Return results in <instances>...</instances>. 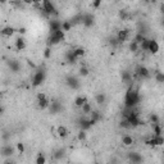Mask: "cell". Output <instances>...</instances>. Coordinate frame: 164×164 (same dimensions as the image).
I'll return each instance as SVG.
<instances>
[{
    "instance_id": "6da1fadb",
    "label": "cell",
    "mask_w": 164,
    "mask_h": 164,
    "mask_svg": "<svg viewBox=\"0 0 164 164\" xmlns=\"http://www.w3.org/2000/svg\"><path fill=\"white\" fill-rule=\"evenodd\" d=\"M140 100H141V96H140L139 89L131 85L126 92V96H124V106L128 108V109H135L140 104Z\"/></svg>"
},
{
    "instance_id": "7a4b0ae2",
    "label": "cell",
    "mask_w": 164,
    "mask_h": 164,
    "mask_svg": "<svg viewBox=\"0 0 164 164\" xmlns=\"http://www.w3.org/2000/svg\"><path fill=\"white\" fill-rule=\"evenodd\" d=\"M64 40V31H58V32H53L50 33L49 37H47V46H54V45H58L60 41Z\"/></svg>"
},
{
    "instance_id": "3957f363",
    "label": "cell",
    "mask_w": 164,
    "mask_h": 164,
    "mask_svg": "<svg viewBox=\"0 0 164 164\" xmlns=\"http://www.w3.org/2000/svg\"><path fill=\"white\" fill-rule=\"evenodd\" d=\"M42 7L40 8V10L44 13V16L46 17H50L53 14H57V9H55V5L51 1H49V0H44V1L41 3Z\"/></svg>"
},
{
    "instance_id": "277c9868",
    "label": "cell",
    "mask_w": 164,
    "mask_h": 164,
    "mask_svg": "<svg viewBox=\"0 0 164 164\" xmlns=\"http://www.w3.org/2000/svg\"><path fill=\"white\" fill-rule=\"evenodd\" d=\"M45 77H46V73L44 69L36 71V73L33 75V78H32V86L33 87H38V86L45 81Z\"/></svg>"
},
{
    "instance_id": "5b68a950",
    "label": "cell",
    "mask_w": 164,
    "mask_h": 164,
    "mask_svg": "<svg viewBox=\"0 0 164 164\" xmlns=\"http://www.w3.org/2000/svg\"><path fill=\"white\" fill-rule=\"evenodd\" d=\"M50 103L49 101V99L46 98V95L44 92H38L37 94V106L40 108V109H46V108H49L50 106Z\"/></svg>"
},
{
    "instance_id": "8992f818",
    "label": "cell",
    "mask_w": 164,
    "mask_h": 164,
    "mask_svg": "<svg viewBox=\"0 0 164 164\" xmlns=\"http://www.w3.org/2000/svg\"><path fill=\"white\" fill-rule=\"evenodd\" d=\"M135 76L137 78H141V80H148L150 77V71L145 66H139L135 71Z\"/></svg>"
},
{
    "instance_id": "52a82bcc",
    "label": "cell",
    "mask_w": 164,
    "mask_h": 164,
    "mask_svg": "<svg viewBox=\"0 0 164 164\" xmlns=\"http://www.w3.org/2000/svg\"><path fill=\"white\" fill-rule=\"evenodd\" d=\"M66 83H67L68 87L72 89V90H78L80 86H81L78 78L75 77V76H68L67 78H66Z\"/></svg>"
},
{
    "instance_id": "ba28073f",
    "label": "cell",
    "mask_w": 164,
    "mask_h": 164,
    "mask_svg": "<svg viewBox=\"0 0 164 164\" xmlns=\"http://www.w3.org/2000/svg\"><path fill=\"white\" fill-rule=\"evenodd\" d=\"M63 110V105L60 104L59 101H57V100H54V101H51L50 103V106H49V112L53 115H55V114H58V113H60V112Z\"/></svg>"
},
{
    "instance_id": "9c48e42d",
    "label": "cell",
    "mask_w": 164,
    "mask_h": 164,
    "mask_svg": "<svg viewBox=\"0 0 164 164\" xmlns=\"http://www.w3.org/2000/svg\"><path fill=\"white\" fill-rule=\"evenodd\" d=\"M62 26L63 22H60L58 19H51L50 23H49V27H50V33L53 32H58V31H62Z\"/></svg>"
},
{
    "instance_id": "30bf717a",
    "label": "cell",
    "mask_w": 164,
    "mask_h": 164,
    "mask_svg": "<svg viewBox=\"0 0 164 164\" xmlns=\"http://www.w3.org/2000/svg\"><path fill=\"white\" fill-rule=\"evenodd\" d=\"M129 37V30L128 28H123L120 30V31H118V35H117V40L119 44H123L124 41H127Z\"/></svg>"
},
{
    "instance_id": "8fae6325",
    "label": "cell",
    "mask_w": 164,
    "mask_h": 164,
    "mask_svg": "<svg viewBox=\"0 0 164 164\" xmlns=\"http://www.w3.org/2000/svg\"><path fill=\"white\" fill-rule=\"evenodd\" d=\"M128 160L131 162L132 164H141L142 157H141V154H139V153L131 151V153H128Z\"/></svg>"
},
{
    "instance_id": "7c38bea8",
    "label": "cell",
    "mask_w": 164,
    "mask_h": 164,
    "mask_svg": "<svg viewBox=\"0 0 164 164\" xmlns=\"http://www.w3.org/2000/svg\"><path fill=\"white\" fill-rule=\"evenodd\" d=\"M14 154V148L12 145H4L1 148V155L4 158H10Z\"/></svg>"
},
{
    "instance_id": "4fadbf2b",
    "label": "cell",
    "mask_w": 164,
    "mask_h": 164,
    "mask_svg": "<svg viewBox=\"0 0 164 164\" xmlns=\"http://www.w3.org/2000/svg\"><path fill=\"white\" fill-rule=\"evenodd\" d=\"M120 78H122V82L123 83H126V85H129L131 86L132 83H133V77H132V75L129 73L128 71H123L122 72V75H120Z\"/></svg>"
},
{
    "instance_id": "5bb4252c",
    "label": "cell",
    "mask_w": 164,
    "mask_h": 164,
    "mask_svg": "<svg viewBox=\"0 0 164 164\" xmlns=\"http://www.w3.org/2000/svg\"><path fill=\"white\" fill-rule=\"evenodd\" d=\"M94 23H95V17L91 13L83 14V26H86V27H92Z\"/></svg>"
},
{
    "instance_id": "9a60e30c",
    "label": "cell",
    "mask_w": 164,
    "mask_h": 164,
    "mask_svg": "<svg viewBox=\"0 0 164 164\" xmlns=\"http://www.w3.org/2000/svg\"><path fill=\"white\" fill-rule=\"evenodd\" d=\"M80 127L82 131H87V129H90L92 127V123H91V120H90V118H81L80 119Z\"/></svg>"
},
{
    "instance_id": "2e32d148",
    "label": "cell",
    "mask_w": 164,
    "mask_h": 164,
    "mask_svg": "<svg viewBox=\"0 0 164 164\" xmlns=\"http://www.w3.org/2000/svg\"><path fill=\"white\" fill-rule=\"evenodd\" d=\"M159 49H160V46H159L158 41L157 40H150V46H149V53L150 54H158L159 53Z\"/></svg>"
},
{
    "instance_id": "e0dca14e",
    "label": "cell",
    "mask_w": 164,
    "mask_h": 164,
    "mask_svg": "<svg viewBox=\"0 0 164 164\" xmlns=\"http://www.w3.org/2000/svg\"><path fill=\"white\" fill-rule=\"evenodd\" d=\"M64 57H66V62L69 63V64H76L77 63V59H78L75 54H73V50H68Z\"/></svg>"
},
{
    "instance_id": "ac0fdd59",
    "label": "cell",
    "mask_w": 164,
    "mask_h": 164,
    "mask_svg": "<svg viewBox=\"0 0 164 164\" xmlns=\"http://www.w3.org/2000/svg\"><path fill=\"white\" fill-rule=\"evenodd\" d=\"M100 119H103V115L100 114V112H98V110H92V113L90 114V120H91L92 126H94V124H96Z\"/></svg>"
},
{
    "instance_id": "d6986e66",
    "label": "cell",
    "mask_w": 164,
    "mask_h": 164,
    "mask_svg": "<svg viewBox=\"0 0 164 164\" xmlns=\"http://www.w3.org/2000/svg\"><path fill=\"white\" fill-rule=\"evenodd\" d=\"M16 49L18 50V51H21V50H23V49H26V40L23 37H17L16 38Z\"/></svg>"
},
{
    "instance_id": "ffe728a7",
    "label": "cell",
    "mask_w": 164,
    "mask_h": 164,
    "mask_svg": "<svg viewBox=\"0 0 164 164\" xmlns=\"http://www.w3.org/2000/svg\"><path fill=\"white\" fill-rule=\"evenodd\" d=\"M8 66H9L10 71L14 72V73H17V72L21 71V64H19V62H17V60H9Z\"/></svg>"
},
{
    "instance_id": "44dd1931",
    "label": "cell",
    "mask_w": 164,
    "mask_h": 164,
    "mask_svg": "<svg viewBox=\"0 0 164 164\" xmlns=\"http://www.w3.org/2000/svg\"><path fill=\"white\" fill-rule=\"evenodd\" d=\"M14 32H16V30L13 27H10V26H7V27H4L1 30V35L5 36V37H12L14 35Z\"/></svg>"
},
{
    "instance_id": "7402d4cb",
    "label": "cell",
    "mask_w": 164,
    "mask_h": 164,
    "mask_svg": "<svg viewBox=\"0 0 164 164\" xmlns=\"http://www.w3.org/2000/svg\"><path fill=\"white\" fill-rule=\"evenodd\" d=\"M81 113L83 114V115H90L92 113V106H91V104L87 101V103H85L83 104V106L81 108Z\"/></svg>"
},
{
    "instance_id": "603a6c76",
    "label": "cell",
    "mask_w": 164,
    "mask_h": 164,
    "mask_svg": "<svg viewBox=\"0 0 164 164\" xmlns=\"http://www.w3.org/2000/svg\"><path fill=\"white\" fill-rule=\"evenodd\" d=\"M53 157H54L55 160H62V159L66 157V149H62V148H60V149H58V150H55Z\"/></svg>"
},
{
    "instance_id": "cb8c5ba5",
    "label": "cell",
    "mask_w": 164,
    "mask_h": 164,
    "mask_svg": "<svg viewBox=\"0 0 164 164\" xmlns=\"http://www.w3.org/2000/svg\"><path fill=\"white\" fill-rule=\"evenodd\" d=\"M57 133H58V136L60 137V139H66L69 132H68L67 127H64V126H59V127L57 128Z\"/></svg>"
},
{
    "instance_id": "d4e9b609",
    "label": "cell",
    "mask_w": 164,
    "mask_h": 164,
    "mask_svg": "<svg viewBox=\"0 0 164 164\" xmlns=\"http://www.w3.org/2000/svg\"><path fill=\"white\" fill-rule=\"evenodd\" d=\"M122 144H123L124 146H132L133 144H135V140H133L132 136L124 135V136L122 137Z\"/></svg>"
},
{
    "instance_id": "484cf974",
    "label": "cell",
    "mask_w": 164,
    "mask_h": 164,
    "mask_svg": "<svg viewBox=\"0 0 164 164\" xmlns=\"http://www.w3.org/2000/svg\"><path fill=\"white\" fill-rule=\"evenodd\" d=\"M85 103H87V99H86V96H77L76 100H75V105L77 108H82Z\"/></svg>"
},
{
    "instance_id": "4316f807",
    "label": "cell",
    "mask_w": 164,
    "mask_h": 164,
    "mask_svg": "<svg viewBox=\"0 0 164 164\" xmlns=\"http://www.w3.org/2000/svg\"><path fill=\"white\" fill-rule=\"evenodd\" d=\"M149 46H150V40L148 37L144 38V41L140 44V50L142 51H149Z\"/></svg>"
},
{
    "instance_id": "83f0119b",
    "label": "cell",
    "mask_w": 164,
    "mask_h": 164,
    "mask_svg": "<svg viewBox=\"0 0 164 164\" xmlns=\"http://www.w3.org/2000/svg\"><path fill=\"white\" fill-rule=\"evenodd\" d=\"M96 103L99 105H103L105 103V100H106V96H105V94H103V92H100V94H98L96 95Z\"/></svg>"
},
{
    "instance_id": "f1b7e54d",
    "label": "cell",
    "mask_w": 164,
    "mask_h": 164,
    "mask_svg": "<svg viewBox=\"0 0 164 164\" xmlns=\"http://www.w3.org/2000/svg\"><path fill=\"white\" fill-rule=\"evenodd\" d=\"M85 49H82V47H76V49H73V54L76 55L77 58H82L85 55Z\"/></svg>"
},
{
    "instance_id": "f546056e",
    "label": "cell",
    "mask_w": 164,
    "mask_h": 164,
    "mask_svg": "<svg viewBox=\"0 0 164 164\" xmlns=\"http://www.w3.org/2000/svg\"><path fill=\"white\" fill-rule=\"evenodd\" d=\"M155 81L158 83H164V72H155Z\"/></svg>"
},
{
    "instance_id": "4dcf8cb0",
    "label": "cell",
    "mask_w": 164,
    "mask_h": 164,
    "mask_svg": "<svg viewBox=\"0 0 164 164\" xmlns=\"http://www.w3.org/2000/svg\"><path fill=\"white\" fill-rule=\"evenodd\" d=\"M129 50L132 51V53H137V51L140 50V45L137 44V42H135V41H131V44H129Z\"/></svg>"
},
{
    "instance_id": "1f68e13d",
    "label": "cell",
    "mask_w": 164,
    "mask_h": 164,
    "mask_svg": "<svg viewBox=\"0 0 164 164\" xmlns=\"http://www.w3.org/2000/svg\"><path fill=\"white\" fill-rule=\"evenodd\" d=\"M72 22L71 21H64L63 22V26H62V30L64 32H67V31H71V28H72Z\"/></svg>"
},
{
    "instance_id": "d6a6232c",
    "label": "cell",
    "mask_w": 164,
    "mask_h": 164,
    "mask_svg": "<svg viewBox=\"0 0 164 164\" xmlns=\"http://www.w3.org/2000/svg\"><path fill=\"white\" fill-rule=\"evenodd\" d=\"M153 129H154V136H162V127L160 124H153Z\"/></svg>"
},
{
    "instance_id": "836d02e7",
    "label": "cell",
    "mask_w": 164,
    "mask_h": 164,
    "mask_svg": "<svg viewBox=\"0 0 164 164\" xmlns=\"http://www.w3.org/2000/svg\"><path fill=\"white\" fill-rule=\"evenodd\" d=\"M145 37H146L145 35H142V33H140V32H137V33H136V36L133 37V41H135V42H137V44L140 45L141 42L144 41V38H145Z\"/></svg>"
},
{
    "instance_id": "e575fe53",
    "label": "cell",
    "mask_w": 164,
    "mask_h": 164,
    "mask_svg": "<svg viewBox=\"0 0 164 164\" xmlns=\"http://www.w3.org/2000/svg\"><path fill=\"white\" fill-rule=\"evenodd\" d=\"M36 164H46V158H45V155L40 153L37 155V158H36Z\"/></svg>"
},
{
    "instance_id": "d590c367",
    "label": "cell",
    "mask_w": 164,
    "mask_h": 164,
    "mask_svg": "<svg viewBox=\"0 0 164 164\" xmlns=\"http://www.w3.org/2000/svg\"><path fill=\"white\" fill-rule=\"evenodd\" d=\"M119 127H122V128H132L131 127V124H129V122H128V120L126 119V118H123L122 120H120V122H119Z\"/></svg>"
},
{
    "instance_id": "8d00e7d4",
    "label": "cell",
    "mask_w": 164,
    "mask_h": 164,
    "mask_svg": "<svg viewBox=\"0 0 164 164\" xmlns=\"http://www.w3.org/2000/svg\"><path fill=\"white\" fill-rule=\"evenodd\" d=\"M80 76H82V77H86V76H89V73H90V71H89V68L87 67H81L80 68Z\"/></svg>"
},
{
    "instance_id": "74e56055",
    "label": "cell",
    "mask_w": 164,
    "mask_h": 164,
    "mask_svg": "<svg viewBox=\"0 0 164 164\" xmlns=\"http://www.w3.org/2000/svg\"><path fill=\"white\" fill-rule=\"evenodd\" d=\"M44 58H45V59H50V58H51V47H50V46L45 47V50H44Z\"/></svg>"
},
{
    "instance_id": "f35d334b",
    "label": "cell",
    "mask_w": 164,
    "mask_h": 164,
    "mask_svg": "<svg viewBox=\"0 0 164 164\" xmlns=\"http://www.w3.org/2000/svg\"><path fill=\"white\" fill-rule=\"evenodd\" d=\"M86 137H87V135H86V131H81L78 132V135H77V139H78L80 141H85L86 140Z\"/></svg>"
},
{
    "instance_id": "ab89813d",
    "label": "cell",
    "mask_w": 164,
    "mask_h": 164,
    "mask_svg": "<svg viewBox=\"0 0 164 164\" xmlns=\"http://www.w3.org/2000/svg\"><path fill=\"white\" fill-rule=\"evenodd\" d=\"M150 122H151L153 124H157V123H159V117L155 113H153V114H150Z\"/></svg>"
},
{
    "instance_id": "60d3db41",
    "label": "cell",
    "mask_w": 164,
    "mask_h": 164,
    "mask_svg": "<svg viewBox=\"0 0 164 164\" xmlns=\"http://www.w3.org/2000/svg\"><path fill=\"white\" fill-rule=\"evenodd\" d=\"M119 18L122 19V21H126L127 18H128V13H127V10H119Z\"/></svg>"
},
{
    "instance_id": "b9f144b4",
    "label": "cell",
    "mask_w": 164,
    "mask_h": 164,
    "mask_svg": "<svg viewBox=\"0 0 164 164\" xmlns=\"http://www.w3.org/2000/svg\"><path fill=\"white\" fill-rule=\"evenodd\" d=\"M109 44H110V46L117 47V46L119 45V42H118V40H117V37H110V38H109Z\"/></svg>"
},
{
    "instance_id": "7bdbcfd3",
    "label": "cell",
    "mask_w": 164,
    "mask_h": 164,
    "mask_svg": "<svg viewBox=\"0 0 164 164\" xmlns=\"http://www.w3.org/2000/svg\"><path fill=\"white\" fill-rule=\"evenodd\" d=\"M155 139H157V145L158 146L164 145V137L163 136H155Z\"/></svg>"
},
{
    "instance_id": "ee69618b",
    "label": "cell",
    "mask_w": 164,
    "mask_h": 164,
    "mask_svg": "<svg viewBox=\"0 0 164 164\" xmlns=\"http://www.w3.org/2000/svg\"><path fill=\"white\" fill-rule=\"evenodd\" d=\"M17 150H18L21 154L24 153V145L22 144V142H18V144H17Z\"/></svg>"
},
{
    "instance_id": "f6af8a7d",
    "label": "cell",
    "mask_w": 164,
    "mask_h": 164,
    "mask_svg": "<svg viewBox=\"0 0 164 164\" xmlns=\"http://www.w3.org/2000/svg\"><path fill=\"white\" fill-rule=\"evenodd\" d=\"M100 4H101L100 0H96V1L92 3V7H94V8H99V7H100Z\"/></svg>"
},
{
    "instance_id": "bcb514c9",
    "label": "cell",
    "mask_w": 164,
    "mask_h": 164,
    "mask_svg": "<svg viewBox=\"0 0 164 164\" xmlns=\"http://www.w3.org/2000/svg\"><path fill=\"white\" fill-rule=\"evenodd\" d=\"M18 32L21 33V35H24V33H26V28H24V27H21V28L18 30Z\"/></svg>"
},
{
    "instance_id": "7dc6e473",
    "label": "cell",
    "mask_w": 164,
    "mask_h": 164,
    "mask_svg": "<svg viewBox=\"0 0 164 164\" xmlns=\"http://www.w3.org/2000/svg\"><path fill=\"white\" fill-rule=\"evenodd\" d=\"M160 12L164 14V3H162V4H160Z\"/></svg>"
},
{
    "instance_id": "c3c4849f",
    "label": "cell",
    "mask_w": 164,
    "mask_h": 164,
    "mask_svg": "<svg viewBox=\"0 0 164 164\" xmlns=\"http://www.w3.org/2000/svg\"><path fill=\"white\" fill-rule=\"evenodd\" d=\"M4 164H13V162L10 160V159H8V160H5V162H4Z\"/></svg>"
},
{
    "instance_id": "681fc988",
    "label": "cell",
    "mask_w": 164,
    "mask_h": 164,
    "mask_svg": "<svg viewBox=\"0 0 164 164\" xmlns=\"http://www.w3.org/2000/svg\"><path fill=\"white\" fill-rule=\"evenodd\" d=\"M160 23H162V26H163V27H164V17H163V18H162V22H160Z\"/></svg>"
},
{
    "instance_id": "f907efd6",
    "label": "cell",
    "mask_w": 164,
    "mask_h": 164,
    "mask_svg": "<svg viewBox=\"0 0 164 164\" xmlns=\"http://www.w3.org/2000/svg\"><path fill=\"white\" fill-rule=\"evenodd\" d=\"M95 164H100V163H95Z\"/></svg>"
},
{
    "instance_id": "816d5d0a",
    "label": "cell",
    "mask_w": 164,
    "mask_h": 164,
    "mask_svg": "<svg viewBox=\"0 0 164 164\" xmlns=\"http://www.w3.org/2000/svg\"><path fill=\"white\" fill-rule=\"evenodd\" d=\"M78 164H80V163H78Z\"/></svg>"
}]
</instances>
